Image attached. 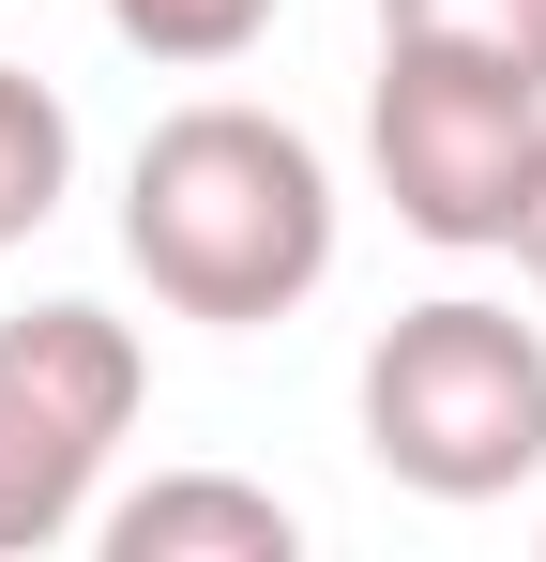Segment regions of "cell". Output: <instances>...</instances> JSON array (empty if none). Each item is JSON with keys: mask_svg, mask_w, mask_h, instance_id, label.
<instances>
[{"mask_svg": "<svg viewBox=\"0 0 546 562\" xmlns=\"http://www.w3.org/2000/svg\"><path fill=\"white\" fill-rule=\"evenodd\" d=\"M379 46H455V61L546 77V0H379Z\"/></svg>", "mask_w": 546, "mask_h": 562, "instance_id": "obj_8", "label": "cell"}, {"mask_svg": "<svg viewBox=\"0 0 546 562\" xmlns=\"http://www.w3.org/2000/svg\"><path fill=\"white\" fill-rule=\"evenodd\" d=\"M61 183H77V122H61L46 77L0 61V244H31V228L61 213Z\"/></svg>", "mask_w": 546, "mask_h": 562, "instance_id": "obj_6", "label": "cell"}, {"mask_svg": "<svg viewBox=\"0 0 546 562\" xmlns=\"http://www.w3.org/2000/svg\"><path fill=\"white\" fill-rule=\"evenodd\" d=\"M137 335L106 319V304H31V319H0V562L61 548L91 517V486L122 457V426H137Z\"/></svg>", "mask_w": 546, "mask_h": 562, "instance_id": "obj_4", "label": "cell"}, {"mask_svg": "<svg viewBox=\"0 0 546 562\" xmlns=\"http://www.w3.org/2000/svg\"><path fill=\"white\" fill-rule=\"evenodd\" d=\"M304 517L243 471H152L137 502H106V562H288Z\"/></svg>", "mask_w": 546, "mask_h": 562, "instance_id": "obj_5", "label": "cell"}, {"mask_svg": "<svg viewBox=\"0 0 546 562\" xmlns=\"http://www.w3.org/2000/svg\"><path fill=\"white\" fill-rule=\"evenodd\" d=\"M364 153H379V198H395L425 244L470 259V244L516 228V183H532V153H546V77L455 61V46H379Z\"/></svg>", "mask_w": 546, "mask_h": 562, "instance_id": "obj_3", "label": "cell"}, {"mask_svg": "<svg viewBox=\"0 0 546 562\" xmlns=\"http://www.w3.org/2000/svg\"><path fill=\"white\" fill-rule=\"evenodd\" d=\"M122 259L152 274L168 319H213V335L288 319L334 274V168H319V137H288L243 92L168 106L137 137V168H122Z\"/></svg>", "mask_w": 546, "mask_h": 562, "instance_id": "obj_1", "label": "cell"}, {"mask_svg": "<svg viewBox=\"0 0 546 562\" xmlns=\"http://www.w3.org/2000/svg\"><path fill=\"white\" fill-rule=\"evenodd\" d=\"M501 244H516V274L546 289V153H532V183H516V228H501Z\"/></svg>", "mask_w": 546, "mask_h": 562, "instance_id": "obj_9", "label": "cell"}, {"mask_svg": "<svg viewBox=\"0 0 546 562\" xmlns=\"http://www.w3.org/2000/svg\"><path fill=\"white\" fill-rule=\"evenodd\" d=\"M364 457L410 502H516L546 471V335L486 289L379 319L364 350Z\"/></svg>", "mask_w": 546, "mask_h": 562, "instance_id": "obj_2", "label": "cell"}, {"mask_svg": "<svg viewBox=\"0 0 546 562\" xmlns=\"http://www.w3.org/2000/svg\"><path fill=\"white\" fill-rule=\"evenodd\" d=\"M273 15H288V0H106V31H122L137 61H168V77H228Z\"/></svg>", "mask_w": 546, "mask_h": 562, "instance_id": "obj_7", "label": "cell"}]
</instances>
